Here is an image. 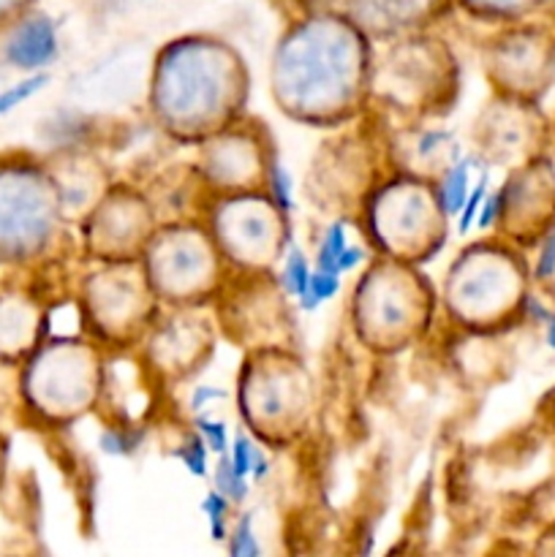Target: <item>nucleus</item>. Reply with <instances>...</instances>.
Masks as SVG:
<instances>
[{
	"label": "nucleus",
	"mask_w": 555,
	"mask_h": 557,
	"mask_svg": "<svg viewBox=\"0 0 555 557\" xmlns=\"http://www.w3.org/2000/svg\"><path fill=\"white\" fill-rule=\"evenodd\" d=\"M5 54L20 69H41L58 54V33L49 16H30L11 36Z\"/></svg>",
	"instance_id": "1"
},
{
	"label": "nucleus",
	"mask_w": 555,
	"mask_h": 557,
	"mask_svg": "<svg viewBox=\"0 0 555 557\" xmlns=\"http://www.w3.org/2000/svg\"><path fill=\"white\" fill-rule=\"evenodd\" d=\"M468 196V161H460L449 169L444 185H441V207L446 212H460Z\"/></svg>",
	"instance_id": "2"
},
{
	"label": "nucleus",
	"mask_w": 555,
	"mask_h": 557,
	"mask_svg": "<svg viewBox=\"0 0 555 557\" xmlns=\"http://www.w3.org/2000/svg\"><path fill=\"white\" fill-rule=\"evenodd\" d=\"M337 288H341V275H335V272H324V270L310 272L308 294L299 299V305H303V310L319 308V305L330 302V299L335 297Z\"/></svg>",
	"instance_id": "3"
},
{
	"label": "nucleus",
	"mask_w": 555,
	"mask_h": 557,
	"mask_svg": "<svg viewBox=\"0 0 555 557\" xmlns=\"http://www.w3.org/2000/svg\"><path fill=\"white\" fill-rule=\"evenodd\" d=\"M232 500L221 493V490H210L201 500V511H205L207 522H210V536L215 542H226L229 533H226V511Z\"/></svg>",
	"instance_id": "4"
},
{
	"label": "nucleus",
	"mask_w": 555,
	"mask_h": 557,
	"mask_svg": "<svg viewBox=\"0 0 555 557\" xmlns=\"http://www.w3.org/2000/svg\"><path fill=\"white\" fill-rule=\"evenodd\" d=\"M346 245H348L346 226H343V223H332V226L326 228L324 243H321V248H319V256H316V267L324 272H335V264H337V259H341L343 250H346Z\"/></svg>",
	"instance_id": "5"
},
{
	"label": "nucleus",
	"mask_w": 555,
	"mask_h": 557,
	"mask_svg": "<svg viewBox=\"0 0 555 557\" xmlns=\"http://www.w3.org/2000/svg\"><path fill=\"white\" fill-rule=\"evenodd\" d=\"M215 490H221L232 504H243V500L248 498V479L234 473L232 462H229L226 455H221V462H218L215 468Z\"/></svg>",
	"instance_id": "6"
},
{
	"label": "nucleus",
	"mask_w": 555,
	"mask_h": 557,
	"mask_svg": "<svg viewBox=\"0 0 555 557\" xmlns=\"http://www.w3.org/2000/svg\"><path fill=\"white\" fill-rule=\"evenodd\" d=\"M49 82L47 74H38V76H30V79H22L16 82L14 87H9L5 92H0V114L11 112V109H16L20 103H25L27 98L36 96L38 90H44Z\"/></svg>",
	"instance_id": "7"
},
{
	"label": "nucleus",
	"mask_w": 555,
	"mask_h": 557,
	"mask_svg": "<svg viewBox=\"0 0 555 557\" xmlns=\"http://www.w3.org/2000/svg\"><path fill=\"white\" fill-rule=\"evenodd\" d=\"M286 288L292 292V297L303 299L305 294H308V283H310V267L308 261H305L303 250L299 248H292V253H288L286 259Z\"/></svg>",
	"instance_id": "8"
},
{
	"label": "nucleus",
	"mask_w": 555,
	"mask_h": 557,
	"mask_svg": "<svg viewBox=\"0 0 555 557\" xmlns=\"http://www.w3.org/2000/svg\"><path fill=\"white\" fill-rule=\"evenodd\" d=\"M229 553L234 557H259L261 547L254 533V517H243L229 536Z\"/></svg>",
	"instance_id": "9"
},
{
	"label": "nucleus",
	"mask_w": 555,
	"mask_h": 557,
	"mask_svg": "<svg viewBox=\"0 0 555 557\" xmlns=\"http://www.w3.org/2000/svg\"><path fill=\"white\" fill-rule=\"evenodd\" d=\"M207 451L210 449H207V444L201 441V435H199V438H194V441H188L185 446H180V449L174 451V457L183 462L185 471L194 473V476H199V479H205L207 476Z\"/></svg>",
	"instance_id": "10"
},
{
	"label": "nucleus",
	"mask_w": 555,
	"mask_h": 557,
	"mask_svg": "<svg viewBox=\"0 0 555 557\" xmlns=\"http://www.w3.org/2000/svg\"><path fill=\"white\" fill-rule=\"evenodd\" d=\"M196 428H199V435H201V441L207 444V449L215 451V455H226V451H229L226 424L218 422V419L199 417V419H196Z\"/></svg>",
	"instance_id": "11"
},
{
	"label": "nucleus",
	"mask_w": 555,
	"mask_h": 557,
	"mask_svg": "<svg viewBox=\"0 0 555 557\" xmlns=\"http://www.w3.org/2000/svg\"><path fill=\"white\" fill-rule=\"evenodd\" d=\"M484 196H488V177H482V180H479V183L473 185V190H471V194L466 196V201H462L460 212H457V215H460V221H457V232H460V234H466L468 228L473 226V221H477V215H479V207H482Z\"/></svg>",
	"instance_id": "12"
},
{
	"label": "nucleus",
	"mask_w": 555,
	"mask_h": 557,
	"mask_svg": "<svg viewBox=\"0 0 555 557\" xmlns=\"http://www.w3.org/2000/svg\"><path fill=\"white\" fill-rule=\"evenodd\" d=\"M98 444H101V449L107 451V455L123 457L131 455V451L139 446V435L128 433V430H107V433L98 438Z\"/></svg>",
	"instance_id": "13"
},
{
	"label": "nucleus",
	"mask_w": 555,
	"mask_h": 557,
	"mask_svg": "<svg viewBox=\"0 0 555 557\" xmlns=\"http://www.w3.org/2000/svg\"><path fill=\"white\" fill-rule=\"evenodd\" d=\"M254 449H256V446L250 444L245 435H237V438H234V446L229 449V462H232V468H234V473H237V476H243V479L250 476Z\"/></svg>",
	"instance_id": "14"
},
{
	"label": "nucleus",
	"mask_w": 555,
	"mask_h": 557,
	"mask_svg": "<svg viewBox=\"0 0 555 557\" xmlns=\"http://www.w3.org/2000/svg\"><path fill=\"white\" fill-rule=\"evenodd\" d=\"M270 180H272V194H275L278 207H281L283 212H292L294 190H292V177H288V172L281 166V163H275V166H272Z\"/></svg>",
	"instance_id": "15"
},
{
	"label": "nucleus",
	"mask_w": 555,
	"mask_h": 557,
	"mask_svg": "<svg viewBox=\"0 0 555 557\" xmlns=\"http://www.w3.org/2000/svg\"><path fill=\"white\" fill-rule=\"evenodd\" d=\"M501 199H504V194H495V196H490V199L482 201V207H479V215H477V226L479 228H488L490 223L498 218Z\"/></svg>",
	"instance_id": "16"
},
{
	"label": "nucleus",
	"mask_w": 555,
	"mask_h": 557,
	"mask_svg": "<svg viewBox=\"0 0 555 557\" xmlns=\"http://www.w3.org/2000/svg\"><path fill=\"white\" fill-rule=\"evenodd\" d=\"M555 275V234L544 243L542 253H539L536 261V277H550Z\"/></svg>",
	"instance_id": "17"
},
{
	"label": "nucleus",
	"mask_w": 555,
	"mask_h": 557,
	"mask_svg": "<svg viewBox=\"0 0 555 557\" xmlns=\"http://www.w3.org/2000/svg\"><path fill=\"white\" fill-rule=\"evenodd\" d=\"M223 389H215V386H196L194 395H190V408L194 411H201L205 406H210L212 400H221Z\"/></svg>",
	"instance_id": "18"
},
{
	"label": "nucleus",
	"mask_w": 555,
	"mask_h": 557,
	"mask_svg": "<svg viewBox=\"0 0 555 557\" xmlns=\"http://www.w3.org/2000/svg\"><path fill=\"white\" fill-rule=\"evenodd\" d=\"M362 259H365L362 248H354V245H346V250H343L341 259H337L335 272H337V275H343V272H351L354 267H357Z\"/></svg>",
	"instance_id": "19"
},
{
	"label": "nucleus",
	"mask_w": 555,
	"mask_h": 557,
	"mask_svg": "<svg viewBox=\"0 0 555 557\" xmlns=\"http://www.w3.org/2000/svg\"><path fill=\"white\" fill-rule=\"evenodd\" d=\"M250 476H254L256 482H264V479L270 476V460H267L264 451H261V449H254V462H250Z\"/></svg>",
	"instance_id": "20"
},
{
	"label": "nucleus",
	"mask_w": 555,
	"mask_h": 557,
	"mask_svg": "<svg viewBox=\"0 0 555 557\" xmlns=\"http://www.w3.org/2000/svg\"><path fill=\"white\" fill-rule=\"evenodd\" d=\"M547 346L555 351V315L547 319Z\"/></svg>",
	"instance_id": "21"
},
{
	"label": "nucleus",
	"mask_w": 555,
	"mask_h": 557,
	"mask_svg": "<svg viewBox=\"0 0 555 557\" xmlns=\"http://www.w3.org/2000/svg\"><path fill=\"white\" fill-rule=\"evenodd\" d=\"M20 3V0H0V14H3L5 9H11V5H16Z\"/></svg>",
	"instance_id": "22"
}]
</instances>
